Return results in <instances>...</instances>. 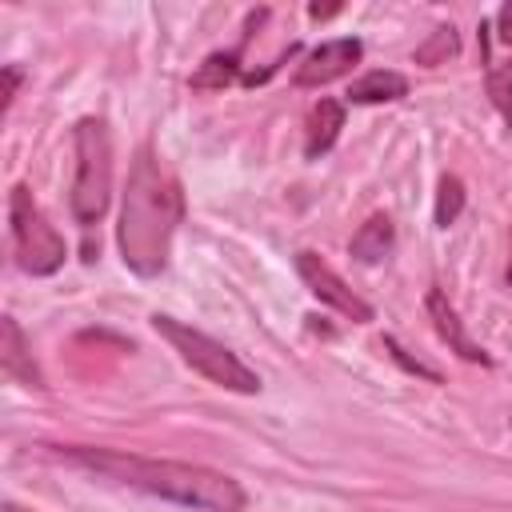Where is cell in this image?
<instances>
[{
  "instance_id": "13",
  "label": "cell",
  "mask_w": 512,
  "mask_h": 512,
  "mask_svg": "<svg viewBox=\"0 0 512 512\" xmlns=\"http://www.w3.org/2000/svg\"><path fill=\"white\" fill-rule=\"evenodd\" d=\"M236 76H240V48H232V52H212V56L196 68L192 88H196V92H216V88L232 84Z\"/></svg>"
},
{
  "instance_id": "21",
  "label": "cell",
  "mask_w": 512,
  "mask_h": 512,
  "mask_svg": "<svg viewBox=\"0 0 512 512\" xmlns=\"http://www.w3.org/2000/svg\"><path fill=\"white\" fill-rule=\"evenodd\" d=\"M8 512H32V508H20V504H8Z\"/></svg>"
},
{
  "instance_id": "17",
  "label": "cell",
  "mask_w": 512,
  "mask_h": 512,
  "mask_svg": "<svg viewBox=\"0 0 512 512\" xmlns=\"http://www.w3.org/2000/svg\"><path fill=\"white\" fill-rule=\"evenodd\" d=\"M384 348H388V352H392V360H400V364H404L408 372H416V376H424V380H432V384L440 380V372H432L428 364H420V360H412V356H408V352H404V348H400V344H396L392 336L384 340Z\"/></svg>"
},
{
  "instance_id": "7",
  "label": "cell",
  "mask_w": 512,
  "mask_h": 512,
  "mask_svg": "<svg viewBox=\"0 0 512 512\" xmlns=\"http://www.w3.org/2000/svg\"><path fill=\"white\" fill-rule=\"evenodd\" d=\"M364 56V44L356 36H340V40H328L320 44L316 52H308V60L296 68V88H320V84H332L340 76L352 72V64Z\"/></svg>"
},
{
  "instance_id": "22",
  "label": "cell",
  "mask_w": 512,
  "mask_h": 512,
  "mask_svg": "<svg viewBox=\"0 0 512 512\" xmlns=\"http://www.w3.org/2000/svg\"><path fill=\"white\" fill-rule=\"evenodd\" d=\"M508 288H512V256H508Z\"/></svg>"
},
{
  "instance_id": "11",
  "label": "cell",
  "mask_w": 512,
  "mask_h": 512,
  "mask_svg": "<svg viewBox=\"0 0 512 512\" xmlns=\"http://www.w3.org/2000/svg\"><path fill=\"white\" fill-rule=\"evenodd\" d=\"M392 244H396L392 220H388L384 212H376V216H368V220L356 228V236H352L348 252H352L360 264H380V260L392 252Z\"/></svg>"
},
{
  "instance_id": "16",
  "label": "cell",
  "mask_w": 512,
  "mask_h": 512,
  "mask_svg": "<svg viewBox=\"0 0 512 512\" xmlns=\"http://www.w3.org/2000/svg\"><path fill=\"white\" fill-rule=\"evenodd\" d=\"M460 212H464V184L456 176H444L440 192H436V224L448 228V224H456Z\"/></svg>"
},
{
  "instance_id": "6",
  "label": "cell",
  "mask_w": 512,
  "mask_h": 512,
  "mask_svg": "<svg viewBox=\"0 0 512 512\" xmlns=\"http://www.w3.org/2000/svg\"><path fill=\"white\" fill-rule=\"evenodd\" d=\"M296 272H300V280H304V288L320 300V304H328V308H336L340 316H348V320H356V324H368L376 312H372V304L368 300H360L340 276H336V268L328 264V260H320L316 252H296Z\"/></svg>"
},
{
  "instance_id": "3",
  "label": "cell",
  "mask_w": 512,
  "mask_h": 512,
  "mask_svg": "<svg viewBox=\"0 0 512 512\" xmlns=\"http://www.w3.org/2000/svg\"><path fill=\"white\" fill-rule=\"evenodd\" d=\"M152 328H156V332L180 352V360H184L192 372H200L208 384H216V388H224V392H240V396L260 392V376H256L232 348H224L220 340H212L208 332H200V328H192V324H184V320H176V316H164V312L152 316Z\"/></svg>"
},
{
  "instance_id": "23",
  "label": "cell",
  "mask_w": 512,
  "mask_h": 512,
  "mask_svg": "<svg viewBox=\"0 0 512 512\" xmlns=\"http://www.w3.org/2000/svg\"><path fill=\"white\" fill-rule=\"evenodd\" d=\"M508 424H512V420H508Z\"/></svg>"
},
{
  "instance_id": "9",
  "label": "cell",
  "mask_w": 512,
  "mask_h": 512,
  "mask_svg": "<svg viewBox=\"0 0 512 512\" xmlns=\"http://www.w3.org/2000/svg\"><path fill=\"white\" fill-rule=\"evenodd\" d=\"M0 368H4L8 380L24 384V388H44V376L32 360V348H28V340H24V332L12 316L0 320Z\"/></svg>"
},
{
  "instance_id": "10",
  "label": "cell",
  "mask_w": 512,
  "mask_h": 512,
  "mask_svg": "<svg viewBox=\"0 0 512 512\" xmlns=\"http://www.w3.org/2000/svg\"><path fill=\"white\" fill-rule=\"evenodd\" d=\"M340 128H344V104H340V100H320V104H312V112H308V132H304V156H308V160L324 156V152L336 144Z\"/></svg>"
},
{
  "instance_id": "19",
  "label": "cell",
  "mask_w": 512,
  "mask_h": 512,
  "mask_svg": "<svg viewBox=\"0 0 512 512\" xmlns=\"http://www.w3.org/2000/svg\"><path fill=\"white\" fill-rule=\"evenodd\" d=\"M16 84H20V68H4V108L12 104V96H16Z\"/></svg>"
},
{
  "instance_id": "12",
  "label": "cell",
  "mask_w": 512,
  "mask_h": 512,
  "mask_svg": "<svg viewBox=\"0 0 512 512\" xmlns=\"http://www.w3.org/2000/svg\"><path fill=\"white\" fill-rule=\"evenodd\" d=\"M400 96H408V80L392 68H372L360 80H352V88H348L352 104H384V100H400Z\"/></svg>"
},
{
  "instance_id": "5",
  "label": "cell",
  "mask_w": 512,
  "mask_h": 512,
  "mask_svg": "<svg viewBox=\"0 0 512 512\" xmlns=\"http://www.w3.org/2000/svg\"><path fill=\"white\" fill-rule=\"evenodd\" d=\"M8 224H12V244H16V264L28 276H52L64 256L68 244L64 236L48 224V216L40 212V204L32 200L28 184H16L8 192Z\"/></svg>"
},
{
  "instance_id": "20",
  "label": "cell",
  "mask_w": 512,
  "mask_h": 512,
  "mask_svg": "<svg viewBox=\"0 0 512 512\" xmlns=\"http://www.w3.org/2000/svg\"><path fill=\"white\" fill-rule=\"evenodd\" d=\"M336 12H340V4H332V8H320V4H312V8H308V16H312V20H324V16H336Z\"/></svg>"
},
{
  "instance_id": "1",
  "label": "cell",
  "mask_w": 512,
  "mask_h": 512,
  "mask_svg": "<svg viewBox=\"0 0 512 512\" xmlns=\"http://www.w3.org/2000/svg\"><path fill=\"white\" fill-rule=\"evenodd\" d=\"M60 456L68 464H80V468L104 476V480L140 488L148 496H160V500H172V504H184V508H196V512H244V504H248L244 488L232 476L212 472V468H200V464L128 456V452L84 448V444L60 448Z\"/></svg>"
},
{
  "instance_id": "14",
  "label": "cell",
  "mask_w": 512,
  "mask_h": 512,
  "mask_svg": "<svg viewBox=\"0 0 512 512\" xmlns=\"http://www.w3.org/2000/svg\"><path fill=\"white\" fill-rule=\"evenodd\" d=\"M456 52H460V36H456V28H452V24H440V28L416 48V64L436 68V64H444V60L456 56Z\"/></svg>"
},
{
  "instance_id": "15",
  "label": "cell",
  "mask_w": 512,
  "mask_h": 512,
  "mask_svg": "<svg viewBox=\"0 0 512 512\" xmlns=\"http://www.w3.org/2000/svg\"><path fill=\"white\" fill-rule=\"evenodd\" d=\"M488 96H492L496 112L504 116V124L512 128V60L488 68Z\"/></svg>"
},
{
  "instance_id": "2",
  "label": "cell",
  "mask_w": 512,
  "mask_h": 512,
  "mask_svg": "<svg viewBox=\"0 0 512 512\" xmlns=\"http://www.w3.org/2000/svg\"><path fill=\"white\" fill-rule=\"evenodd\" d=\"M180 216H184V192L172 180V172L156 160V152L144 144L128 172V192H124L120 232H116L124 264L136 276H156L168 268Z\"/></svg>"
},
{
  "instance_id": "18",
  "label": "cell",
  "mask_w": 512,
  "mask_h": 512,
  "mask_svg": "<svg viewBox=\"0 0 512 512\" xmlns=\"http://www.w3.org/2000/svg\"><path fill=\"white\" fill-rule=\"evenodd\" d=\"M496 36H500L504 44H512V4H504V8L496 12Z\"/></svg>"
},
{
  "instance_id": "8",
  "label": "cell",
  "mask_w": 512,
  "mask_h": 512,
  "mask_svg": "<svg viewBox=\"0 0 512 512\" xmlns=\"http://www.w3.org/2000/svg\"><path fill=\"white\" fill-rule=\"evenodd\" d=\"M424 304H428V316H432V324H436V332H440V340L460 356V360H468V364H492V356L464 332V324H460V316H456V308L448 304V296L440 292V288H428V296H424Z\"/></svg>"
},
{
  "instance_id": "4",
  "label": "cell",
  "mask_w": 512,
  "mask_h": 512,
  "mask_svg": "<svg viewBox=\"0 0 512 512\" xmlns=\"http://www.w3.org/2000/svg\"><path fill=\"white\" fill-rule=\"evenodd\" d=\"M72 144H76V180H72V216L92 228L108 204H112V140L104 120L84 116L72 128Z\"/></svg>"
}]
</instances>
